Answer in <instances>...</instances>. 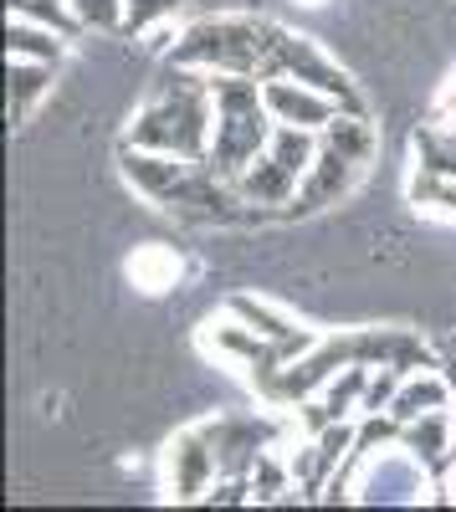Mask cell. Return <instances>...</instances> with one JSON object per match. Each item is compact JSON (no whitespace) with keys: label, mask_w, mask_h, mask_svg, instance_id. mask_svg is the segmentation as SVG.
<instances>
[{"label":"cell","mask_w":456,"mask_h":512,"mask_svg":"<svg viewBox=\"0 0 456 512\" xmlns=\"http://www.w3.org/2000/svg\"><path fill=\"white\" fill-rule=\"evenodd\" d=\"M211 128H216L211 72L175 62V72L159 77L154 98L129 123V144L164 149V154H185V159H211Z\"/></svg>","instance_id":"6da1fadb"},{"label":"cell","mask_w":456,"mask_h":512,"mask_svg":"<svg viewBox=\"0 0 456 512\" xmlns=\"http://www.w3.org/2000/svg\"><path fill=\"white\" fill-rule=\"evenodd\" d=\"M211 93H216L211 169L231 180L272 144V128H267L272 108H267V93L257 88L252 72H211Z\"/></svg>","instance_id":"7a4b0ae2"},{"label":"cell","mask_w":456,"mask_h":512,"mask_svg":"<svg viewBox=\"0 0 456 512\" xmlns=\"http://www.w3.org/2000/svg\"><path fill=\"white\" fill-rule=\"evenodd\" d=\"M272 36H277L272 21H257V16H216V21L190 26L175 41L170 62L200 67V72H252V77H262V62L272 52Z\"/></svg>","instance_id":"3957f363"},{"label":"cell","mask_w":456,"mask_h":512,"mask_svg":"<svg viewBox=\"0 0 456 512\" xmlns=\"http://www.w3.org/2000/svg\"><path fill=\"white\" fill-rule=\"evenodd\" d=\"M267 77H298V82H308V88L328 93L344 113H364V98L349 88V77L328 62L308 36H293V31H282V26H277L272 52H267V62H262V82H267Z\"/></svg>","instance_id":"277c9868"},{"label":"cell","mask_w":456,"mask_h":512,"mask_svg":"<svg viewBox=\"0 0 456 512\" xmlns=\"http://www.w3.org/2000/svg\"><path fill=\"white\" fill-rule=\"evenodd\" d=\"M216 477H221V456H216L211 420L190 425V431L175 436V446H170V497L175 502H190V497H200L205 487H211Z\"/></svg>","instance_id":"5b68a950"},{"label":"cell","mask_w":456,"mask_h":512,"mask_svg":"<svg viewBox=\"0 0 456 512\" xmlns=\"http://www.w3.org/2000/svg\"><path fill=\"white\" fill-rule=\"evenodd\" d=\"M359 169H364V159H359V154L339 149L334 139H323V149H318L313 169L303 175V185H298V200H293V210H287V216H308V210L334 205L339 195H349V185L359 180Z\"/></svg>","instance_id":"8992f818"},{"label":"cell","mask_w":456,"mask_h":512,"mask_svg":"<svg viewBox=\"0 0 456 512\" xmlns=\"http://www.w3.org/2000/svg\"><path fill=\"white\" fill-rule=\"evenodd\" d=\"M262 93H267V108H272V118H277V123L328 128V123H334V118L344 113L328 93L308 88V82H298V77H267V82H262Z\"/></svg>","instance_id":"52a82bcc"},{"label":"cell","mask_w":456,"mask_h":512,"mask_svg":"<svg viewBox=\"0 0 456 512\" xmlns=\"http://www.w3.org/2000/svg\"><path fill=\"white\" fill-rule=\"evenodd\" d=\"M231 313L246 323V328H257L262 338H267V344H277L282 354H287V364H293L298 354H308L313 344H318V338L308 333V328H298V323H287L282 313H272L267 303H252V297H231Z\"/></svg>","instance_id":"ba28073f"},{"label":"cell","mask_w":456,"mask_h":512,"mask_svg":"<svg viewBox=\"0 0 456 512\" xmlns=\"http://www.w3.org/2000/svg\"><path fill=\"white\" fill-rule=\"evenodd\" d=\"M364 390H369V374H364V364H349L344 369V379H334L328 384V395L318 400V405H308L303 410V425L318 436V431H328V425H339L349 410H354V400H364Z\"/></svg>","instance_id":"9c48e42d"},{"label":"cell","mask_w":456,"mask_h":512,"mask_svg":"<svg viewBox=\"0 0 456 512\" xmlns=\"http://www.w3.org/2000/svg\"><path fill=\"white\" fill-rule=\"evenodd\" d=\"M298 185H303V175H293L287 164H277L267 154V159H257V169H246L236 190L246 195V205H293Z\"/></svg>","instance_id":"30bf717a"},{"label":"cell","mask_w":456,"mask_h":512,"mask_svg":"<svg viewBox=\"0 0 456 512\" xmlns=\"http://www.w3.org/2000/svg\"><path fill=\"white\" fill-rule=\"evenodd\" d=\"M349 446H354V431H349V425H328V431H318V441H313V446L293 461V477H298L308 492H318Z\"/></svg>","instance_id":"8fae6325"},{"label":"cell","mask_w":456,"mask_h":512,"mask_svg":"<svg viewBox=\"0 0 456 512\" xmlns=\"http://www.w3.org/2000/svg\"><path fill=\"white\" fill-rule=\"evenodd\" d=\"M451 390H456V384H451V379H441V374H421V379H410V384H400V395L390 400V420H400V425L421 420L426 410H441V405L451 400Z\"/></svg>","instance_id":"7c38bea8"},{"label":"cell","mask_w":456,"mask_h":512,"mask_svg":"<svg viewBox=\"0 0 456 512\" xmlns=\"http://www.w3.org/2000/svg\"><path fill=\"white\" fill-rule=\"evenodd\" d=\"M405 446L416 451L421 461H446V451H456V420H451V410L441 405V410H426L421 420H410V436H405Z\"/></svg>","instance_id":"4fadbf2b"},{"label":"cell","mask_w":456,"mask_h":512,"mask_svg":"<svg viewBox=\"0 0 456 512\" xmlns=\"http://www.w3.org/2000/svg\"><path fill=\"white\" fill-rule=\"evenodd\" d=\"M52 67L57 62H26V57H11V123H26L36 98L52 88Z\"/></svg>","instance_id":"5bb4252c"},{"label":"cell","mask_w":456,"mask_h":512,"mask_svg":"<svg viewBox=\"0 0 456 512\" xmlns=\"http://www.w3.org/2000/svg\"><path fill=\"white\" fill-rule=\"evenodd\" d=\"M6 52L11 57H26V62H62V31L52 36V26L16 16L11 31H6Z\"/></svg>","instance_id":"9a60e30c"},{"label":"cell","mask_w":456,"mask_h":512,"mask_svg":"<svg viewBox=\"0 0 456 512\" xmlns=\"http://www.w3.org/2000/svg\"><path fill=\"white\" fill-rule=\"evenodd\" d=\"M416 159H421L426 175H451L456 180V134H446V128H421Z\"/></svg>","instance_id":"2e32d148"},{"label":"cell","mask_w":456,"mask_h":512,"mask_svg":"<svg viewBox=\"0 0 456 512\" xmlns=\"http://www.w3.org/2000/svg\"><path fill=\"white\" fill-rule=\"evenodd\" d=\"M129 272H134V282H139L144 292H159V287H170V277H175L180 267H175V256L164 251V246H144V251L134 256Z\"/></svg>","instance_id":"e0dca14e"},{"label":"cell","mask_w":456,"mask_h":512,"mask_svg":"<svg viewBox=\"0 0 456 512\" xmlns=\"http://www.w3.org/2000/svg\"><path fill=\"white\" fill-rule=\"evenodd\" d=\"M11 11L26 16V21L52 26L62 36H72V26H77V11H67V0H11Z\"/></svg>","instance_id":"ac0fdd59"},{"label":"cell","mask_w":456,"mask_h":512,"mask_svg":"<svg viewBox=\"0 0 456 512\" xmlns=\"http://www.w3.org/2000/svg\"><path fill=\"white\" fill-rule=\"evenodd\" d=\"M175 11H180V0H123V31L139 36L154 21H170Z\"/></svg>","instance_id":"d6986e66"},{"label":"cell","mask_w":456,"mask_h":512,"mask_svg":"<svg viewBox=\"0 0 456 512\" xmlns=\"http://www.w3.org/2000/svg\"><path fill=\"white\" fill-rule=\"evenodd\" d=\"M410 195H416V205H436V210H451L456 216V180L451 175H416V185H410Z\"/></svg>","instance_id":"ffe728a7"},{"label":"cell","mask_w":456,"mask_h":512,"mask_svg":"<svg viewBox=\"0 0 456 512\" xmlns=\"http://www.w3.org/2000/svg\"><path fill=\"white\" fill-rule=\"evenodd\" d=\"M72 11L98 31H123V0H72Z\"/></svg>","instance_id":"44dd1931"},{"label":"cell","mask_w":456,"mask_h":512,"mask_svg":"<svg viewBox=\"0 0 456 512\" xmlns=\"http://www.w3.org/2000/svg\"><path fill=\"white\" fill-rule=\"evenodd\" d=\"M287 492V472L272 461V456H262L257 466H252V497L257 502H272V497H282Z\"/></svg>","instance_id":"7402d4cb"},{"label":"cell","mask_w":456,"mask_h":512,"mask_svg":"<svg viewBox=\"0 0 456 512\" xmlns=\"http://www.w3.org/2000/svg\"><path fill=\"white\" fill-rule=\"evenodd\" d=\"M446 108H456V88H451V93H446Z\"/></svg>","instance_id":"603a6c76"}]
</instances>
